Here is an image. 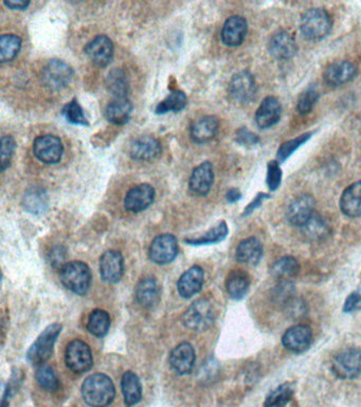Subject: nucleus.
Here are the masks:
<instances>
[{
	"mask_svg": "<svg viewBox=\"0 0 361 407\" xmlns=\"http://www.w3.org/2000/svg\"><path fill=\"white\" fill-rule=\"evenodd\" d=\"M81 390L84 401L92 407H107L116 396L115 385L104 373L86 377Z\"/></svg>",
	"mask_w": 361,
	"mask_h": 407,
	"instance_id": "1",
	"label": "nucleus"
},
{
	"mask_svg": "<svg viewBox=\"0 0 361 407\" xmlns=\"http://www.w3.org/2000/svg\"><path fill=\"white\" fill-rule=\"evenodd\" d=\"M60 278L65 288L75 294L84 295L90 290L92 276L86 263L73 261L61 267Z\"/></svg>",
	"mask_w": 361,
	"mask_h": 407,
	"instance_id": "2",
	"label": "nucleus"
},
{
	"mask_svg": "<svg viewBox=\"0 0 361 407\" xmlns=\"http://www.w3.org/2000/svg\"><path fill=\"white\" fill-rule=\"evenodd\" d=\"M62 326L59 324H50L41 333L32 347L27 353V360L33 366H43L51 358L54 344L60 335Z\"/></svg>",
	"mask_w": 361,
	"mask_h": 407,
	"instance_id": "3",
	"label": "nucleus"
},
{
	"mask_svg": "<svg viewBox=\"0 0 361 407\" xmlns=\"http://www.w3.org/2000/svg\"><path fill=\"white\" fill-rule=\"evenodd\" d=\"M331 25L333 22L329 14L325 10L314 8L303 14L300 28L307 39L320 40L329 35Z\"/></svg>",
	"mask_w": 361,
	"mask_h": 407,
	"instance_id": "4",
	"label": "nucleus"
},
{
	"mask_svg": "<svg viewBox=\"0 0 361 407\" xmlns=\"http://www.w3.org/2000/svg\"><path fill=\"white\" fill-rule=\"evenodd\" d=\"M214 322V310L210 301L200 299L190 305L183 316L185 328L192 331H204Z\"/></svg>",
	"mask_w": 361,
	"mask_h": 407,
	"instance_id": "5",
	"label": "nucleus"
},
{
	"mask_svg": "<svg viewBox=\"0 0 361 407\" xmlns=\"http://www.w3.org/2000/svg\"><path fill=\"white\" fill-rule=\"evenodd\" d=\"M65 360L67 367L78 375L87 372L94 365L92 350L90 346L81 339H75L67 346Z\"/></svg>",
	"mask_w": 361,
	"mask_h": 407,
	"instance_id": "6",
	"label": "nucleus"
},
{
	"mask_svg": "<svg viewBox=\"0 0 361 407\" xmlns=\"http://www.w3.org/2000/svg\"><path fill=\"white\" fill-rule=\"evenodd\" d=\"M333 370L340 379H350L361 373V349L346 348L334 358Z\"/></svg>",
	"mask_w": 361,
	"mask_h": 407,
	"instance_id": "7",
	"label": "nucleus"
},
{
	"mask_svg": "<svg viewBox=\"0 0 361 407\" xmlns=\"http://www.w3.org/2000/svg\"><path fill=\"white\" fill-rule=\"evenodd\" d=\"M73 77V71L64 61H50L42 71V80L50 90H61L69 85Z\"/></svg>",
	"mask_w": 361,
	"mask_h": 407,
	"instance_id": "8",
	"label": "nucleus"
},
{
	"mask_svg": "<svg viewBox=\"0 0 361 407\" xmlns=\"http://www.w3.org/2000/svg\"><path fill=\"white\" fill-rule=\"evenodd\" d=\"M33 153L35 157L44 164H58L62 159L64 147L59 137L54 135H44L37 137L33 142Z\"/></svg>",
	"mask_w": 361,
	"mask_h": 407,
	"instance_id": "9",
	"label": "nucleus"
},
{
	"mask_svg": "<svg viewBox=\"0 0 361 407\" xmlns=\"http://www.w3.org/2000/svg\"><path fill=\"white\" fill-rule=\"evenodd\" d=\"M149 258L156 265H169L178 255V242L175 236L170 233L158 236L149 248Z\"/></svg>",
	"mask_w": 361,
	"mask_h": 407,
	"instance_id": "10",
	"label": "nucleus"
},
{
	"mask_svg": "<svg viewBox=\"0 0 361 407\" xmlns=\"http://www.w3.org/2000/svg\"><path fill=\"white\" fill-rule=\"evenodd\" d=\"M316 200L310 194H302L293 200L287 210V220L293 226L303 227L314 216Z\"/></svg>",
	"mask_w": 361,
	"mask_h": 407,
	"instance_id": "11",
	"label": "nucleus"
},
{
	"mask_svg": "<svg viewBox=\"0 0 361 407\" xmlns=\"http://www.w3.org/2000/svg\"><path fill=\"white\" fill-rule=\"evenodd\" d=\"M155 190L149 183H141L132 188L124 200L126 209L134 214H139L147 209L153 204Z\"/></svg>",
	"mask_w": 361,
	"mask_h": 407,
	"instance_id": "12",
	"label": "nucleus"
},
{
	"mask_svg": "<svg viewBox=\"0 0 361 407\" xmlns=\"http://www.w3.org/2000/svg\"><path fill=\"white\" fill-rule=\"evenodd\" d=\"M229 92L232 98L238 102H251L257 94L255 78L248 71L238 73L230 82Z\"/></svg>",
	"mask_w": 361,
	"mask_h": 407,
	"instance_id": "13",
	"label": "nucleus"
},
{
	"mask_svg": "<svg viewBox=\"0 0 361 407\" xmlns=\"http://www.w3.org/2000/svg\"><path fill=\"white\" fill-rule=\"evenodd\" d=\"M124 272V261L121 253L109 250L100 260V274L107 284H117L121 280Z\"/></svg>",
	"mask_w": 361,
	"mask_h": 407,
	"instance_id": "14",
	"label": "nucleus"
},
{
	"mask_svg": "<svg viewBox=\"0 0 361 407\" xmlns=\"http://www.w3.org/2000/svg\"><path fill=\"white\" fill-rule=\"evenodd\" d=\"M312 332L310 327L298 324L291 327L282 337V344L289 351L301 353L306 351L312 344Z\"/></svg>",
	"mask_w": 361,
	"mask_h": 407,
	"instance_id": "15",
	"label": "nucleus"
},
{
	"mask_svg": "<svg viewBox=\"0 0 361 407\" xmlns=\"http://www.w3.org/2000/svg\"><path fill=\"white\" fill-rule=\"evenodd\" d=\"M170 365L178 375L191 372L195 364V351L191 344L181 343L172 350L170 354Z\"/></svg>",
	"mask_w": 361,
	"mask_h": 407,
	"instance_id": "16",
	"label": "nucleus"
},
{
	"mask_svg": "<svg viewBox=\"0 0 361 407\" xmlns=\"http://www.w3.org/2000/svg\"><path fill=\"white\" fill-rule=\"evenodd\" d=\"M85 52L94 64L107 66L114 56L113 42L105 35H99L86 46Z\"/></svg>",
	"mask_w": 361,
	"mask_h": 407,
	"instance_id": "17",
	"label": "nucleus"
},
{
	"mask_svg": "<svg viewBox=\"0 0 361 407\" xmlns=\"http://www.w3.org/2000/svg\"><path fill=\"white\" fill-rule=\"evenodd\" d=\"M214 181V171L211 162H204L194 169L190 178V189L198 196H206Z\"/></svg>",
	"mask_w": 361,
	"mask_h": 407,
	"instance_id": "18",
	"label": "nucleus"
},
{
	"mask_svg": "<svg viewBox=\"0 0 361 407\" xmlns=\"http://www.w3.org/2000/svg\"><path fill=\"white\" fill-rule=\"evenodd\" d=\"M204 269L198 265H194L179 278L178 284H177L179 294L183 298H191L194 295L200 292L204 286Z\"/></svg>",
	"mask_w": 361,
	"mask_h": 407,
	"instance_id": "19",
	"label": "nucleus"
},
{
	"mask_svg": "<svg viewBox=\"0 0 361 407\" xmlns=\"http://www.w3.org/2000/svg\"><path fill=\"white\" fill-rule=\"evenodd\" d=\"M282 115V107L278 99L267 97L257 109L255 121L261 128H269L278 123Z\"/></svg>",
	"mask_w": 361,
	"mask_h": 407,
	"instance_id": "20",
	"label": "nucleus"
},
{
	"mask_svg": "<svg viewBox=\"0 0 361 407\" xmlns=\"http://www.w3.org/2000/svg\"><path fill=\"white\" fill-rule=\"evenodd\" d=\"M247 29L248 26H247L246 20L242 16H236L228 18L221 31L223 43L230 47L240 46L246 37Z\"/></svg>",
	"mask_w": 361,
	"mask_h": 407,
	"instance_id": "21",
	"label": "nucleus"
},
{
	"mask_svg": "<svg viewBox=\"0 0 361 407\" xmlns=\"http://www.w3.org/2000/svg\"><path fill=\"white\" fill-rule=\"evenodd\" d=\"M295 39L285 31L276 33L270 40L268 50L276 60H288L297 52Z\"/></svg>",
	"mask_w": 361,
	"mask_h": 407,
	"instance_id": "22",
	"label": "nucleus"
},
{
	"mask_svg": "<svg viewBox=\"0 0 361 407\" xmlns=\"http://www.w3.org/2000/svg\"><path fill=\"white\" fill-rule=\"evenodd\" d=\"M357 69L354 64L340 61L329 65L324 71V80L329 85L340 86L354 79Z\"/></svg>",
	"mask_w": 361,
	"mask_h": 407,
	"instance_id": "23",
	"label": "nucleus"
},
{
	"mask_svg": "<svg viewBox=\"0 0 361 407\" xmlns=\"http://www.w3.org/2000/svg\"><path fill=\"white\" fill-rule=\"evenodd\" d=\"M130 156L135 160L149 162L155 159L161 153L159 141L152 136H141L133 142L130 147Z\"/></svg>",
	"mask_w": 361,
	"mask_h": 407,
	"instance_id": "24",
	"label": "nucleus"
},
{
	"mask_svg": "<svg viewBox=\"0 0 361 407\" xmlns=\"http://www.w3.org/2000/svg\"><path fill=\"white\" fill-rule=\"evenodd\" d=\"M160 293L161 291L157 280L153 277H147L137 286L136 299L141 307L151 309L159 303Z\"/></svg>",
	"mask_w": 361,
	"mask_h": 407,
	"instance_id": "25",
	"label": "nucleus"
},
{
	"mask_svg": "<svg viewBox=\"0 0 361 407\" xmlns=\"http://www.w3.org/2000/svg\"><path fill=\"white\" fill-rule=\"evenodd\" d=\"M340 208L350 218L361 217V181L348 186L340 198Z\"/></svg>",
	"mask_w": 361,
	"mask_h": 407,
	"instance_id": "26",
	"label": "nucleus"
},
{
	"mask_svg": "<svg viewBox=\"0 0 361 407\" xmlns=\"http://www.w3.org/2000/svg\"><path fill=\"white\" fill-rule=\"evenodd\" d=\"M263 257V245L257 238H249L238 244L236 260L244 265H255Z\"/></svg>",
	"mask_w": 361,
	"mask_h": 407,
	"instance_id": "27",
	"label": "nucleus"
},
{
	"mask_svg": "<svg viewBox=\"0 0 361 407\" xmlns=\"http://www.w3.org/2000/svg\"><path fill=\"white\" fill-rule=\"evenodd\" d=\"M219 120L212 116L202 118L191 126V138L194 142L204 143L212 140L219 130Z\"/></svg>",
	"mask_w": 361,
	"mask_h": 407,
	"instance_id": "28",
	"label": "nucleus"
},
{
	"mask_svg": "<svg viewBox=\"0 0 361 407\" xmlns=\"http://www.w3.org/2000/svg\"><path fill=\"white\" fill-rule=\"evenodd\" d=\"M124 402L128 407L138 404L142 399V385L138 375L133 371H126L121 379Z\"/></svg>",
	"mask_w": 361,
	"mask_h": 407,
	"instance_id": "29",
	"label": "nucleus"
},
{
	"mask_svg": "<svg viewBox=\"0 0 361 407\" xmlns=\"http://www.w3.org/2000/svg\"><path fill=\"white\" fill-rule=\"evenodd\" d=\"M250 288V279L244 271L231 272L226 280V288L232 299L240 300L244 298Z\"/></svg>",
	"mask_w": 361,
	"mask_h": 407,
	"instance_id": "30",
	"label": "nucleus"
},
{
	"mask_svg": "<svg viewBox=\"0 0 361 407\" xmlns=\"http://www.w3.org/2000/svg\"><path fill=\"white\" fill-rule=\"evenodd\" d=\"M132 111L133 105L128 98L115 99L113 102L107 105L105 109V117L111 123L122 126L130 120Z\"/></svg>",
	"mask_w": 361,
	"mask_h": 407,
	"instance_id": "31",
	"label": "nucleus"
},
{
	"mask_svg": "<svg viewBox=\"0 0 361 407\" xmlns=\"http://www.w3.org/2000/svg\"><path fill=\"white\" fill-rule=\"evenodd\" d=\"M106 87L116 99H126L130 92L128 75L122 69H114L106 78Z\"/></svg>",
	"mask_w": 361,
	"mask_h": 407,
	"instance_id": "32",
	"label": "nucleus"
},
{
	"mask_svg": "<svg viewBox=\"0 0 361 407\" xmlns=\"http://www.w3.org/2000/svg\"><path fill=\"white\" fill-rule=\"evenodd\" d=\"M300 265L293 257H284L274 263L271 274L279 281H290L299 274Z\"/></svg>",
	"mask_w": 361,
	"mask_h": 407,
	"instance_id": "33",
	"label": "nucleus"
},
{
	"mask_svg": "<svg viewBox=\"0 0 361 407\" xmlns=\"http://www.w3.org/2000/svg\"><path fill=\"white\" fill-rule=\"evenodd\" d=\"M24 206L25 209L30 214H44L48 207L47 194L42 188H32L25 195Z\"/></svg>",
	"mask_w": 361,
	"mask_h": 407,
	"instance_id": "34",
	"label": "nucleus"
},
{
	"mask_svg": "<svg viewBox=\"0 0 361 407\" xmlns=\"http://www.w3.org/2000/svg\"><path fill=\"white\" fill-rule=\"evenodd\" d=\"M302 229H303L304 235L310 241H320V240L325 239L331 231V227L326 220L317 214H314Z\"/></svg>",
	"mask_w": 361,
	"mask_h": 407,
	"instance_id": "35",
	"label": "nucleus"
},
{
	"mask_svg": "<svg viewBox=\"0 0 361 407\" xmlns=\"http://www.w3.org/2000/svg\"><path fill=\"white\" fill-rule=\"evenodd\" d=\"M111 317L104 310L97 309L92 312L88 318L87 329L92 335L103 337L109 332Z\"/></svg>",
	"mask_w": 361,
	"mask_h": 407,
	"instance_id": "36",
	"label": "nucleus"
},
{
	"mask_svg": "<svg viewBox=\"0 0 361 407\" xmlns=\"http://www.w3.org/2000/svg\"><path fill=\"white\" fill-rule=\"evenodd\" d=\"M22 48V40L14 35H5L0 39V60L1 63L13 60Z\"/></svg>",
	"mask_w": 361,
	"mask_h": 407,
	"instance_id": "37",
	"label": "nucleus"
},
{
	"mask_svg": "<svg viewBox=\"0 0 361 407\" xmlns=\"http://www.w3.org/2000/svg\"><path fill=\"white\" fill-rule=\"evenodd\" d=\"M293 396V385L289 383L282 384L276 389L272 390L266 398L265 407H284L291 400Z\"/></svg>",
	"mask_w": 361,
	"mask_h": 407,
	"instance_id": "38",
	"label": "nucleus"
},
{
	"mask_svg": "<svg viewBox=\"0 0 361 407\" xmlns=\"http://www.w3.org/2000/svg\"><path fill=\"white\" fill-rule=\"evenodd\" d=\"M187 96L180 90H175L171 92L162 102L156 107V113L166 114L169 111H180L181 109H185L187 105Z\"/></svg>",
	"mask_w": 361,
	"mask_h": 407,
	"instance_id": "39",
	"label": "nucleus"
},
{
	"mask_svg": "<svg viewBox=\"0 0 361 407\" xmlns=\"http://www.w3.org/2000/svg\"><path fill=\"white\" fill-rule=\"evenodd\" d=\"M228 231H229V229H228L226 222H221L217 226L213 227L211 231H209L206 235L202 236V237L197 238V239L185 240V242L188 244H191V245H206V244L219 243V242L223 241L227 237Z\"/></svg>",
	"mask_w": 361,
	"mask_h": 407,
	"instance_id": "40",
	"label": "nucleus"
},
{
	"mask_svg": "<svg viewBox=\"0 0 361 407\" xmlns=\"http://www.w3.org/2000/svg\"><path fill=\"white\" fill-rule=\"evenodd\" d=\"M35 379H37L39 385L48 391H56L60 386V381L54 373V369L47 365L39 367L37 375H35Z\"/></svg>",
	"mask_w": 361,
	"mask_h": 407,
	"instance_id": "41",
	"label": "nucleus"
},
{
	"mask_svg": "<svg viewBox=\"0 0 361 407\" xmlns=\"http://www.w3.org/2000/svg\"><path fill=\"white\" fill-rule=\"evenodd\" d=\"M63 115L66 118L67 121L73 124H80V126H88L87 120L84 115L83 109L78 103L77 100L71 101L68 104L65 105L62 111Z\"/></svg>",
	"mask_w": 361,
	"mask_h": 407,
	"instance_id": "42",
	"label": "nucleus"
},
{
	"mask_svg": "<svg viewBox=\"0 0 361 407\" xmlns=\"http://www.w3.org/2000/svg\"><path fill=\"white\" fill-rule=\"evenodd\" d=\"M310 136H312V133H307V134L302 135V136L297 137L293 140L283 143L278 151L279 160L285 162L293 152L297 151L302 145H304L310 138Z\"/></svg>",
	"mask_w": 361,
	"mask_h": 407,
	"instance_id": "43",
	"label": "nucleus"
},
{
	"mask_svg": "<svg viewBox=\"0 0 361 407\" xmlns=\"http://www.w3.org/2000/svg\"><path fill=\"white\" fill-rule=\"evenodd\" d=\"M318 99L319 94L317 90H314V88H308L300 96L299 101H298V111L302 115L310 113Z\"/></svg>",
	"mask_w": 361,
	"mask_h": 407,
	"instance_id": "44",
	"label": "nucleus"
},
{
	"mask_svg": "<svg viewBox=\"0 0 361 407\" xmlns=\"http://www.w3.org/2000/svg\"><path fill=\"white\" fill-rule=\"evenodd\" d=\"M14 150L16 140L11 136H4L1 139V172H5L9 168Z\"/></svg>",
	"mask_w": 361,
	"mask_h": 407,
	"instance_id": "45",
	"label": "nucleus"
},
{
	"mask_svg": "<svg viewBox=\"0 0 361 407\" xmlns=\"http://www.w3.org/2000/svg\"><path fill=\"white\" fill-rule=\"evenodd\" d=\"M282 181V171L278 162H271L268 164L267 185L271 191H276Z\"/></svg>",
	"mask_w": 361,
	"mask_h": 407,
	"instance_id": "46",
	"label": "nucleus"
},
{
	"mask_svg": "<svg viewBox=\"0 0 361 407\" xmlns=\"http://www.w3.org/2000/svg\"><path fill=\"white\" fill-rule=\"evenodd\" d=\"M342 310H343L344 313H352V312L361 310V286L348 295V298L344 301L343 309Z\"/></svg>",
	"mask_w": 361,
	"mask_h": 407,
	"instance_id": "47",
	"label": "nucleus"
},
{
	"mask_svg": "<svg viewBox=\"0 0 361 407\" xmlns=\"http://www.w3.org/2000/svg\"><path fill=\"white\" fill-rule=\"evenodd\" d=\"M236 140L243 145H255L259 142V139L257 135L249 132L246 128H240L236 134Z\"/></svg>",
	"mask_w": 361,
	"mask_h": 407,
	"instance_id": "48",
	"label": "nucleus"
},
{
	"mask_svg": "<svg viewBox=\"0 0 361 407\" xmlns=\"http://www.w3.org/2000/svg\"><path fill=\"white\" fill-rule=\"evenodd\" d=\"M267 198L268 196L266 195V194L264 193L257 194V198H255V200H253L252 202H251L250 204H249V205L247 206L246 209H245L244 216H248V214H252V212H255V210L257 209V207H259V206H261V204L262 202H263V200Z\"/></svg>",
	"mask_w": 361,
	"mask_h": 407,
	"instance_id": "49",
	"label": "nucleus"
},
{
	"mask_svg": "<svg viewBox=\"0 0 361 407\" xmlns=\"http://www.w3.org/2000/svg\"><path fill=\"white\" fill-rule=\"evenodd\" d=\"M6 7L10 8L12 10H26L30 5V1H25V0H6Z\"/></svg>",
	"mask_w": 361,
	"mask_h": 407,
	"instance_id": "50",
	"label": "nucleus"
},
{
	"mask_svg": "<svg viewBox=\"0 0 361 407\" xmlns=\"http://www.w3.org/2000/svg\"><path fill=\"white\" fill-rule=\"evenodd\" d=\"M242 198V194H240V190L231 189L228 191L227 200L229 202H238L240 198Z\"/></svg>",
	"mask_w": 361,
	"mask_h": 407,
	"instance_id": "51",
	"label": "nucleus"
}]
</instances>
